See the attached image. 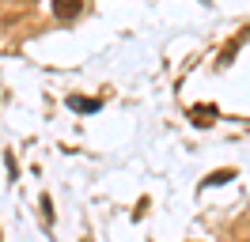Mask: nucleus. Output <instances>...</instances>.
<instances>
[{"mask_svg": "<svg viewBox=\"0 0 250 242\" xmlns=\"http://www.w3.org/2000/svg\"><path fill=\"white\" fill-rule=\"evenodd\" d=\"M83 12V0H53V15L57 19H76Z\"/></svg>", "mask_w": 250, "mask_h": 242, "instance_id": "1", "label": "nucleus"}, {"mask_svg": "<svg viewBox=\"0 0 250 242\" xmlns=\"http://www.w3.org/2000/svg\"><path fill=\"white\" fill-rule=\"evenodd\" d=\"M68 106H72L76 114H95V110H99V99H80V95H72Z\"/></svg>", "mask_w": 250, "mask_h": 242, "instance_id": "3", "label": "nucleus"}, {"mask_svg": "<svg viewBox=\"0 0 250 242\" xmlns=\"http://www.w3.org/2000/svg\"><path fill=\"white\" fill-rule=\"evenodd\" d=\"M42 216H46V220H53V204H49V197H42Z\"/></svg>", "mask_w": 250, "mask_h": 242, "instance_id": "5", "label": "nucleus"}, {"mask_svg": "<svg viewBox=\"0 0 250 242\" xmlns=\"http://www.w3.org/2000/svg\"><path fill=\"white\" fill-rule=\"evenodd\" d=\"M231 178H235L231 166H228V170H212V174L205 178V185H224V182H231Z\"/></svg>", "mask_w": 250, "mask_h": 242, "instance_id": "4", "label": "nucleus"}, {"mask_svg": "<svg viewBox=\"0 0 250 242\" xmlns=\"http://www.w3.org/2000/svg\"><path fill=\"white\" fill-rule=\"evenodd\" d=\"M189 118H193V125H212V121L220 118V110H216V106H193Z\"/></svg>", "mask_w": 250, "mask_h": 242, "instance_id": "2", "label": "nucleus"}]
</instances>
